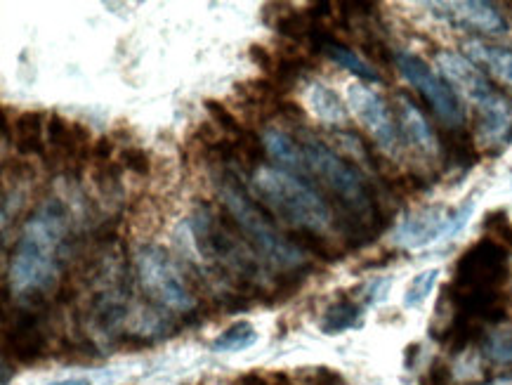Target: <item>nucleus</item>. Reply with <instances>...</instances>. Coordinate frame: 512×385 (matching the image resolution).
Here are the masks:
<instances>
[{"label":"nucleus","instance_id":"nucleus-1","mask_svg":"<svg viewBox=\"0 0 512 385\" xmlns=\"http://www.w3.org/2000/svg\"><path fill=\"white\" fill-rule=\"evenodd\" d=\"M69 234V213L59 199H48L26 220L12 251L8 282L24 303H41L59 282V253Z\"/></svg>","mask_w":512,"mask_h":385},{"label":"nucleus","instance_id":"nucleus-2","mask_svg":"<svg viewBox=\"0 0 512 385\" xmlns=\"http://www.w3.org/2000/svg\"><path fill=\"white\" fill-rule=\"evenodd\" d=\"M218 194L225 204V211L232 215L234 223L239 225L244 239L251 244L255 253H260V258L269 263L272 267H279L284 272H295L305 270L307 260L305 253L293 244L286 234L277 230V225L269 220L262 204H258L248 189L241 185L239 178L234 173L225 171L220 175L218 182Z\"/></svg>","mask_w":512,"mask_h":385},{"label":"nucleus","instance_id":"nucleus-3","mask_svg":"<svg viewBox=\"0 0 512 385\" xmlns=\"http://www.w3.org/2000/svg\"><path fill=\"white\" fill-rule=\"evenodd\" d=\"M253 189L260 204L293 232L324 234L333 225V211L324 194L284 168L260 166L253 173Z\"/></svg>","mask_w":512,"mask_h":385},{"label":"nucleus","instance_id":"nucleus-4","mask_svg":"<svg viewBox=\"0 0 512 385\" xmlns=\"http://www.w3.org/2000/svg\"><path fill=\"white\" fill-rule=\"evenodd\" d=\"M437 67L442 71L456 95L472 102L479 116V135L487 145L505 147L512 140V102L491 81L470 57L442 50L437 55Z\"/></svg>","mask_w":512,"mask_h":385},{"label":"nucleus","instance_id":"nucleus-5","mask_svg":"<svg viewBox=\"0 0 512 385\" xmlns=\"http://www.w3.org/2000/svg\"><path fill=\"white\" fill-rule=\"evenodd\" d=\"M142 289L149 298L173 312H192L196 308L194 291L187 286L185 274L173 263L161 246H142L135 256Z\"/></svg>","mask_w":512,"mask_h":385},{"label":"nucleus","instance_id":"nucleus-6","mask_svg":"<svg viewBox=\"0 0 512 385\" xmlns=\"http://www.w3.org/2000/svg\"><path fill=\"white\" fill-rule=\"evenodd\" d=\"M395 64L406 81L418 90L420 97L430 104L432 112L437 114V119L449 128H463L465 121V109L461 104V97L456 95V90L446 83V78L437 74L423 57H418L416 52L399 50L395 52Z\"/></svg>","mask_w":512,"mask_h":385},{"label":"nucleus","instance_id":"nucleus-7","mask_svg":"<svg viewBox=\"0 0 512 385\" xmlns=\"http://www.w3.org/2000/svg\"><path fill=\"white\" fill-rule=\"evenodd\" d=\"M347 107L354 114L366 133L373 137V142L383 149L385 154H397L399 152V133L395 116H392L390 107L383 100V95L378 90H373L366 83H352L347 88Z\"/></svg>","mask_w":512,"mask_h":385},{"label":"nucleus","instance_id":"nucleus-8","mask_svg":"<svg viewBox=\"0 0 512 385\" xmlns=\"http://www.w3.org/2000/svg\"><path fill=\"white\" fill-rule=\"evenodd\" d=\"M451 218H454V208L446 204L420 206L395 227L392 244L402 251H420L437 241H446Z\"/></svg>","mask_w":512,"mask_h":385},{"label":"nucleus","instance_id":"nucleus-9","mask_svg":"<svg viewBox=\"0 0 512 385\" xmlns=\"http://www.w3.org/2000/svg\"><path fill=\"white\" fill-rule=\"evenodd\" d=\"M425 8L442 22L463 31H477L484 36H501L508 31L501 12L491 3L482 0H442V3H425Z\"/></svg>","mask_w":512,"mask_h":385},{"label":"nucleus","instance_id":"nucleus-10","mask_svg":"<svg viewBox=\"0 0 512 385\" xmlns=\"http://www.w3.org/2000/svg\"><path fill=\"white\" fill-rule=\"evenodd\" d=\"M10 355L19 364H36L48 355V336L38 312H17L12 326H5V357Z\"/></svg>","mask_w":512,"mask_h":385},{"label":"nucleus","instance_id":"nucleus-11","mask_svg":"<svg viewBox=\"0 0 512 385\" xmlns=\"http://www.w3.org/2000/svg\"><path fill=\"white\" fill-rule=\"evenodd\" d=\"M310 45L312 50L321 52V55H326L328 60L336 62L338 67H343L354 74L361 81H369V83H378L380 81V74L376 71V67H371V62H366L364 57L357 55L352 48H347L343 41H338L336 36L331 34V31H326L324 24H319L317 29L312 31L310 36Z\"/></svg>","mask_w":512,"mask_h":385},{"label":"nucleus","instance_id":"nucleus-12","mask_svg":"<svg viewBox=\"0 0 512 385\" xmlns=\"http://www.w3.org/2000/svg\"><path fill=\"white\" fill-rule=\"evenodd\" d=\"M397 109H399V123H402L406 140H409L416 149H420L423 154L437 156L439 140L428 119L423 116V112H420L416 104H413L406 95L397 97Z\"/></svg>","mask_w":512,"mask_h":385},{"label":"nucleus","instance_id":"nucleus-13","mask_svg":"<svg viewBox=\"0 0 512 385\" xmlns=\"http://www.w3.org/2000/svg\"><path fill=\"white\" fill-rule=\"evenodd\" d=\"M48 119L50 114L45 112H22L17 114L15 123H12V145L22 156H43L45 145L48 142L43 140V133L48 130Z\"/></svg>","mask_w":512,"mask_h":385},{"label":"nucleus","instance_id":"nucleus-14","mask_svg":"<svg viewBox=\"0 0 512 385\" xmlns=\"http://www.w3.org/2000/svg\"><path fill=\"white\" fill-rule=\"evenodd\" d=\"M305 102L310 112L317 116L326 126H343L347 123V104L340 100V95L333 88L324 86V83L314 81L305 90Z\"/></svg>","mask_w":512,"mask_h":385},{"label":"nucleus","instance_id":"nucleus-15","mask_svg":"<svg viewBox=\"0 0 512 385\" xmlns=\"http://www.w3.org/2000/svg\"><path fill=\"white\" fill-rule=\"evenodd\" d=\"M361 317H364V305L357 298L345 296L343 293V296L336 298V303L328 305L319 322V329L326 336H338L361 326Z\"/></svg>","mask_w":512,"mask_h":385},{"label":"nucleus","instance_id":"nucleus-16","mask_svg":"<svg viewBox=\"0 0 512 385\" xmlns=\"http://www.w3.org/2000/svg\"><path fill=\"white\" fill-rule=\"evenodd\" d=\"M465 52H468L472 62L482 64L491 76H496L498 81L512 90V48H498V45L470 41L465 45Z\"/></svg>","mask_w":512,"mask_h":385},{"label":"nucleus","instance_id":"nucleus-17","mask_svg":"<svg viewBox=\"0 0 512 385\" xmlns=\"http://www.w3.org/2000/svg\"><path fill=\"white\" fill-rule=\"evenodd\" d=\"M265 142V152L279 163V168H293V171H303V145L293 140L291 135L279 128H269L262 135Z\"/></svg>","mask_w":512,"mask_h":385},{"label":"nucleus","instance_id":"nucleus-18","mask_svg":"<svg viewBox=\"0 0 512 385\" xmlns=\"http://www.w3.org/2000/svg\"><path fill=\"white\" fill-rule=\"evenodd\" d=\"M272 26L279 36L288 38V41L310 43L312 31L317 29L319 22L310 15V10H284L279 12Z\"/></svg>","mask_w":512,"mask_h":385},{"label":"nucleus","instance_id":"nucleus-19","mask_svg":"<svg viewBox=\"0 0 512 385\" xmlns=\"http://www.w3.org/2000/svg\"><path fill=\"white\" fill-rule=\"evenodd\" d=\"M258 343V331L251 322L241 319V322H234L227 326L222 334L210 343V350L213 352H244Z\"/></svg>","mask_w":512,"mask_h":385},{"label":"nucleus","instance_id":"nucleus-20","mask_svg":"<svg viewBox=\"0 0 512 385\" xmlns=\"http://www.w3.org/2000/svg\"><path fill=\"white\" fill-rule=\"evenodd\" d=\"M439 274H442L439 267H430V270L418 272L404 291V308H409V310L420 308V305H423L425 300L432 296V291H435V286L439 282Z\"/></svg>","mask_w":512,"mask_h":385},{"label":"nucleus","instance_id":"nucleus-21","mask_svg":"<svg viewBox=\"0 0 512 385\" xmlns=\"http://www.w3.org/2000/svg\"><path fill=\"white\" fill-rule=\"evenodd\" d=\"M203 109L208 112L210 121H213L215 126L222 130V133L232 135L234 140H239V137L248 130V128L241 126V121L236 119V116L225 107V104L218 102V100H206V102H203Z\"/></svg>","mask_w":512,"mask_h":385},{"label":"nucleus","instance_id":"nucleus-22","mask_svg":"<svg viewBox=\"0 0 512 385\" xmlns=\"http://www.w3.org/2000/svg\"><path fill=\"white\" fill-rule=\"evenodd\" d=\"M118 163L123 166V171L133 173L137 178H149V173H152V156L142 147H126Z\"/></svg>","mask_w":512,"mask_h":385},{"label":"nucleus","instance_id":"nucleus-23","mask_svg":"<svg viewBox=\"0 0 512 385\" xmlns=\"http://www.w3.org/2000/svg\"><path fill=\"white\" fill-rule=\"evenodd\" d=\"M390 289H392V279L390 277H373L369 282H364L359 286V300L361 305H366V308H373V305H380L383 300H387L390 296Z\"/></svg>","mask_w":512,"mask_h":385},{"label":"nucleus","instance_id":"nucleus-24","mask_svg":"<svg viewBox=\"0 0 512 385\" xmlns=\"http://www.w3.org/2000/svg\"><path fill=\"white\" fill-rule=\"evenodd\" d=\"M298 378L303 385H345V378L331 367H307Z\"/></svg>","mask_w":512,"mask_h":385},{"label":"nucleus","instance_id":"nucleus-25","mask_svg":"<svg viewBox=\"0 0 512 385\" xmlns=\"http://www.w3.org/2000/svg\"><path fill=\"white\" fill-rule=\"evenodd\" d=\"M248 57H251V62L255 64V67H260L262 71H265L267 78H272L274 69H277V55H274L272 50L265 48L262 43H253L251 48H248Z\"/></svg>","mask_w":512,"mask_h":385},{"label":"nucleus","instance_id":"nucleus-26","mask_svg":"<svg viewBox=\"0 0 512 385\" xmlns=\"http://www.w3.org/2000/svg\"><path fill=\"white\" fill-rule=\"evenodd\" d=\"M420 385H451V367L442 360H435L428 374L420 378Z\"/></svg>","mask_w":512,"mask_h":385},{"label":"nucleus","instance_id":"nucleus-27","mask_svg":"<svg viewBox=\"0 0 512 385\" xmlns=\"http://www.w3.org/2000/svg\"><path fill=\"white\" fill-rule=\"evenodd\" d=\"M111 156H114V140L111 137H100V140L93 145V159L95 163H102V161H111Z\"/></svg>","mask_w":512,"mask_h":385},{"label":"nucleus","instance_id":"nucleus-28","mask_svg":"<svg viewBox=\"0 0 512 385\" xmlns=\"http://www.w3.org/2000/svg\"><path fill=\"white\" fill-rule=\"evenodd\" d=\"M418 355H420V345H418V343L406 345V352H404V367L409 369V371H411L413 367H416Z\"/></svg>","mask_w":512,"mask_h":385},{"label":"nucleus","instance_id":"nucleus-29","mask_svg":"<svg viewBox=\"0 0 512 385\" xmlns=\"http://www.w3.org/2000/svg\"><path fill=\"white\" fill-rule=\"evenodd\" d=\"M48 385H93V381L85 376H74V378H62V381L48 383Z\"/></svg>","mask_w":512,"mask_h":385},{"label":"nucleus","instance_id":"nucleus-30","mask_svg":"<svg viewBox=\"0 0 512 385\" xmlns=\"http://www.w3.org/2000/svg\"><path fill=\"white\" fill-rule=\"evenodd\" d=\"M239 385H267V381L258 374H246V376H241Z\"/></svg>","mask_w":512,"mask_h":385},{"label":"nucleus","instance_id":"nucleus-31","mask_svg":"<svg viewBox=\"0 0 512 385\" xmlns=\"http://www.w3.org/2000/svg\"><path fill=\"white\" fill-rule=\"evenodd\" d=\"M274 385H293V383L288 381V378H286L284 374H279V376H277V383H274Z\"/></svg>","mask_w":512,"mask_h":385}]
</instances>
